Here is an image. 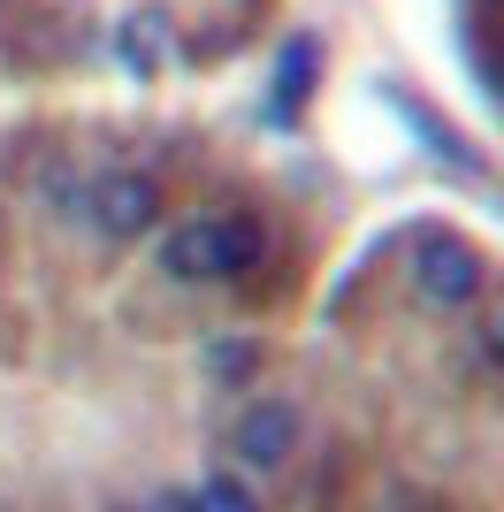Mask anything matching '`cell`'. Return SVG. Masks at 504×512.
<instances>
[{"label":"cell","mask_w":504,"mask_h":512,"mask_svg":"<svg viewBox=\"0 0 504 512\" xmlns=\"http://www.w3.org/2000/svg\"><path fill=\"white\" fill-rule=\"evenodd\" d=\"M268 260L260 222H176L161 237V276L168 283H230Z\"/></svg>","instance_id":"6da1fadb"},{"label":"cell","mask_w":504,"mask_h":512,"mask_svg":"<svg viewBox=\"0 0 504 512\" xmlns=\"http://www.w3.org/2000/svg\"><path fill=\"white\" fill-rule=\"evenodd\" d=\"M413 291L428 306H474V299H482V253H474L466 237L428 230L413 245Z\"/></svg>","instance_id":"7a4b0ae2"},{"label":"cell","mask_w":504,"mask_h":512,"mask_svg":"<svg viewBox=\"0 0 504 512\" xmlns=\"http://www.w3.org/2000/svg\"><path fill=\"white\" fill-rule=\"evenodd\" d=\"M84 214H92L107 237H138V230H153V214H161V184L138 176V169H107L100 184L84 192Z\"/></svg>","instance_id":"3957f363"},{"label":"cell","mask_w":504,"mask_h":512,"mask_svg":"<svg viewBox=\"0 0 504 512\" xmlns=\"http://www.w3.org/2000/svg\"><path fill=\"white\" fill-rule=\"evenodd\" d=\"M298 444V413L291 406H245L230 428V451L245 459V467H283Z\"/></svg>","instance_id":"277c9868"},{"label":"cell","mask_w":504,"mask_h":512,"mask_svg":"<svg viewBox=\"0 0 504 512\" xmlns=\"http://www.w3.org/2000/svg\"><path fill=\"white\" fill-rule=\"evenodd\" d=\"M314 69H321V46L314 39H291L283 46V62H275V107H298L314 92Z\"/></svg>","instance_id":"5b68a950"},{"label":"cell","mask_w":504,"mask_h":512,"mask_svg":"<svg viewBox=\"0 0 504 512\" xmlns=\"http://www.w3.org/2000/svg\"><path fill=\"white\" fill-rule=\"evenodd\" d=\"M115 46H123V62L138 69V77H146V69L161 62V46H168V16H153V8H138V16L123 23V39H115Z\"/></svg>","instance_id":"8992f818"},{"label":"cell","mask_w":504,"mask_h":512,"mask_svg":"<svg viewBox=\"0 0 504 512\" xmlns=\"http://www.w3.org/2000/svg\"><path fill=\"white\" fill-rule=\"evenodd\" d=\"M184 512H260V505H252V490H245V482L214 474V482H199V490L184 497Z\"/></svg>","instance_id":"52a82bcc"},{"label":"cell","mask_w":504,"mask_h":512,"mask_svg":"<svg viewBox=\"0 0 504 512\" xmlns=\"http://www.w3.org/2000/svg\"><path fill=\"white\" fill-rule=\"evenodd\" d=\"M252 367H260V352H252V344H207V375H230V383H245Z\"/></svg>","instance_id":"ba28073f"}]
</instances>
